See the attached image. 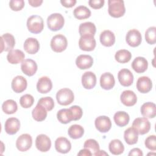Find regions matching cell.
<instances>
[{
    "mask_svg": "<svg viewBox=\"0 0 156 156\" xmlns=\"http://www.w3.org/2000/svg\"><path fill=\"white\" fill-rule=\"evenodd\" d=\"M126 41L131 47L135 48L138 46L142 41L141 34L136 29H131L129 30L126 34Z\"/></svg>",
    "mask_w": 156,
    "mask_h": 156,
    "instance_id": "8",
    "label": "cell"
},
{
    "mask_svg": "<svg viewBox=\"0 0 156 156\" xmlns=\"http://www.w3.org/2000/svg\"><path fill=\"white\" fill-rule=\"evenodd\" d=\"M145 39L149 44H154L156 43V27L155 26L150 27L146 30Z\"/></svg>",
    "mask_w": 156,
    "mask_h": 156,
    "instance_id": "40",
    "label": "cell"
},
{
    "mask_svg": "<svg viewBox=\"0 0 156 156\" xmlns=\"http://www.w3.org/2000/svg\"><path fill=\"white\" fill-rule=\"evenodd\" d=\"M9 6L13 11H20L24 7V1L23 0H12L9 2Z\"/></svg>",
    "mask_w": 156,
    "mask_h": 156,
    "instance_id": "45",
    "label": "cell"
},
{
    "mask_svg": "<svg viewBox=\"0 0 156 156\" xmlns=\"http://www.w3.org/2000/svg\"><path fill=\"white\" fill-rule=\"evenodd\" d=\"M118 79L121 85L129 87L133 83V76L129 69L124 68L118 72Z\"/></svg>",
    "mask_w": 156,
    "mask_h": 156,
    "instance_id": "12",
    "label": "cell"
},
{
    "mask_svg": "<svg viewBox=\"0 0 156 156\" xmlns=\"http://www.w3.org/2000/svg\"><path fill=\"white\" fill-rule=\"evenodd\" d=\"M1 50L2 51H10L12 50L15 44V40L14 37L9 34L6 33L3 34L1 37Z\"/></svg>",
    "mask_w": 156,
    "mask_h": 156,
    "instance_id": "14",
    "label": "cell"
},
{
    "mask_svg": "<svg viewBox=\"0 0 156 156\" xmlns=\"http://www.w3.org/2000/svg\"><path fill=\"white\" fill-rule=\"evenodd\" d=\"M82 84L85 89H92L96 84V76L91 71L84 73L82 76Z\"/></svg>",
    "mask_w": 156,
    "mask_h": 156,
    "instance_id": "16",
    "label": "cell"
},
{
    "mask_svg": "<svg viewBox=\"0 0 156 156\" xmlns=\"http://www.w3.org/2000/svg\"><path fill=\"white\" fill-rule=\"evenodd\" d=\"M73 14L74 17L78 20H85L91 16V11L86 6L80 5L74 10Z\"/></svg>",
    "mask_w": 156,
    "mask_h": 156,
    "instance_id": "34",
    "label": "cell"
},
{
    "mask_svg": "<svg viewBox=\"0 0 156 156\" xmlns=\"http://www.w3.org/2000/svg\"><path fill=\"white\" fill-rule=\"evenodd\" d=\"M28 2L31 6L37 7L41 5V4L43 2V1L42 0H29Z\"/></svg>",
    "mask_w": 156,
    "mask_h": 156,
    "instance_id": "49",
    "label": "cell"
},
{
    "mask_svg": "<svg viewBox=\"0 0 156 156\" xmlns=\"http://www.w3.org/2000/svg\"><path fill=\"white\" fill-rule=\"evenodd\" d=\"M124 138L127 144L132 145L136 144L138 141V133L132 127L127 129L124 133Z\"/></svg>",
    "mask_w": 156,
    "mask_h": 156,
    "instance_id": "30",
    "label": "cell"
},
{
    "mask_svg": "<svg viewBox=\"0 0 156 156\" xmlns=\"http://www.w3.org/2000/svg\"><path fill=\"white\" fill-rule=\"evenodd\" d=\"M113 119L118 126L124 127L128 124L130 117L127 113L123 111H119L115 113Z\"/></svg>",
    "mask_w": 156,
    "mask_h": 156,
    "instance_id": "31",
    "label": "cell"
},
{
    "mask_svg": "<svg viewBox=\"0 0 156 156\" xmlns=\"http://www.w3.org/2000/svg\"><path fill=\"white\" fill-rule=\"evenodd\" d=\"M148 66L147 60L143 57H136L132 63V68L137 73H143L146 71Z\"/></svg>",
    "mask_w": 156,
    "mask_h": 156,
    "instance_id": "26",
    "label": "cell"
},
{
    "mask_svg": "<svg viewBox=\"0 0 156 156\" xmlns=\"http://www.w3.org/2000/svg\"><path fill=\"white\" fill-rule=\"evenodd\" d=\"M52 88V83L51 79L47 76L40 77L37 83V91L42 94L49 92Z\"/></svg>",
    "mask_w": 156,
    "mask_h": 156,
    "instance_id": "19",
    "label": "cell"
},
{
    "mask_svg": "<svg viewBox=\"0 0 156 156\" xmlns=\"http://www.w3.org/2000/svg\"><path fill=\"white\" fill-rule=\"evenodd\" d=\"M96 45V40L93 36H81L79 41V46L81 50L85 51H91L94 49Z\"/></svg>",
    "mask_w": 156,
    "mask_h": 156,
    "instance_id": "9",
    "label": "cell"
},
{
    "mask_svg": "<svg viewBox=\"0 0 156 156\" xmlns=\"http://www.w3.org/2000/svg\"><path fill=\"white\" fill-rule=\"evenodd\" d=\"M56 99L60 105H68L73 102L74 99V95L71 90L64 88L57 91Z\"/></svg>",
    "mask_w": 156,
    "mask_h": 156,
    "instance_id": "4",
    "label": "cell"
},
{
    "mask_svg": "<svg viewBox=\"0 0 156 156\" xmlns=\"http://www.w3.org/2000/svg\"><path fill=\"white\" fill-rule=\"evenodd\" d=\"M115 60L121 63L129 62L132 58V54L126 49H121L118 51L115 55Z\"/></svg>",
    "mask_w": 156,
    "mask_h": 156,
    "instance_id": "37",
    "label": "cell"
},
{
    "mask_svg": "<svg viewBox=\"0 0 156 156\" xmlns=\"http://www.w3.org/2000/svg\"><path fill=\"white\" fill-rule=\"evenodd\" d=\"M35 146L37 149L43 152L48 151L51 146L50 138L44 134L38 135L35 140Z\"/></svg>",
    "mask_w": 156,
    "mask_h": 156,
    "instance_id": "11",
    "label": "cell"
},
{
    "mask_svg": "<svg viewBox=\"0 0 156 156\" xmlns=\"http://www.w3.org/2000/svg\"><path fill=\"white\" fill-rule=\"evenodd\" d=\"M96 31V27L94 24L91 22H85L81 23L79 27V32L80 36L90 35L94 37Z\"/></svg>",
    "mask_w": 156,
    "mask_h": 156,
    "instance_id": "28",
    "label": "cell"
},
{
    "mask_svg": "<svg viewBox=\"0 0 156 156\" xmlns=\"http://www.w3.org/2000/svg\"><path fill=\"white\" fill-rule=\"evenodd\" d=\"M84 133L83 127L78 124H73L69 127L68 130V134L73 139H78L81 138Z\"/></svg>",
    "mask_w": 156,
    "mask_h": 156,
    "instance_id": "36",
    "label": "cell"
},
{
    "mask_svg": "<svg viewBox=\"0 0 156 156\" xmlns=\"http://www.w3.org/2000/svg\"><path fill=\"white\" fill-rule=\"evenodd\" d=\"M77 155H85V156H91L92 155L91 152L86 149V148H83V149L80 150L79 151V152L77 154Z\"/></svg>",
    "mask_w": 156,
    "mask_h": 156,
    "instance_id": "50",
    "label": "cell"
},
{
    "mask_svg": "<svg viewBox=\"0 0 156 156\" xmlns=\"http://www.w3.org/2000/svg\"><path fill=\"white\" fill-rule=\"evenodd\" d=\"M120 99L124 105L131 107L136 103L137 97L133 91L131 90H125L121 93Z\"/></svg>",
    "mask_w": 156,
    "mask_h": 156,
    "instance_id": "20",
    "label": "cell"
},
{
    "mask_svg": "<svg viewBox=\"0 0 156 156\" xmlns=\"http://www.w3.org/2000/svg\"><path fill=\"white\" fill-rule=\"evenodd\" d=\"M83 148L88 149L92 155H98L99 152H100L99 146L95 140L94 139H88L83 144Z\"/></svg>",
    "mask_w": 156,
    "mask_h": 156,
    "instance_id": "39",
    "label": "cell"
},
{
    "mask_svg": "<svg viewBox=\"0 0 156 156\" xmlns=\"http://www.w3.org/2000/svg\"><path fill=\"white\" fill-rule=\"evenodd\" d=\"M94 124L96 129L101 133H106L111 129L112 122L106 116H99L96 118Z\"/></svg>",
    "mask_w": 156,
    "mask_h": 156,
    "instance_id": "10",
    "label": "cell"
},
{
    "mask_svg": "<svg viewBox=\"0 0 156 156\" xmlns=\"http://www.w3.org/2000/svg\"><path fill=\"white\" fill-rule=\"evenodd\" d=\"M27 27L32 34H39L44 28L43 18L38 15H32L27 20Z\"/></svg>",
    "mask_w": 156,
    "mask_h": 156,
    "instance_id": "2",
    "label": "cell"
},
{
    "mask_svg": "<svg viewBox=\"0 0 156 156\" xmlns=\"http://www.w3.org/2000/svg\"><path fill=\"white\" fill-rule=\"evenodd\" d=\"M76 64L78 68L86 69L91 68L93 64V59L89 55L82 54L79 55L76 60Z\"/></svg>",
    "mask_w": 156,
    "mask_h": 156,
    "instance_id": "22",
    "label": "cell"
},
{
    "mask_svg": "<svg viewBox=\"0 0 156 156\" xmlns=\"http://www.w3.org/2000/svg\"><path fill=\"white\" fill-rule=\"evenodd\" d=\"M2 109L3 112L7 115L13 114L16 112L18 105L15 101L12 99H8L3 102L2 105Z\"/></svg>",
    "mask_w": 156,
    "mask_h": 156,
    "instance_id": "38",
    "label": "cell"
},
{
    "mask_svg": "<svg viewBox=\"0 0 156 156\" xmlns=\"http://www.w3.org/2000/svg\"><path fill=\"white\" fill-rule=\"evenodd\" d=\"M146 147L151 151L156 150V136L154 135H150L146 138L144 142Z\"/></svg>",
    "mask_w": 156,
    "mask_h": 156,
    "instance_id": "44",
    "label": "cell"
},
{
    "mask_svg": "<svg viewBox=\"0 0 156 156\" xmlns=\"http://www.w3.org/2000/svg\"><path fill=\"white\" fill-rule=\"evenodd\" d=\"M27 85L26 79L22 76H17L12 81V88L15 93H20L24 91Z\"/></svg>",
    "mask_w": 156,
    "mask_h": 156,
    "instance_id": "21",
    "label": "cell"
},
{
    "mask_svg": "<svg viewBox=\"0 0 156 156\" xmlns=\"http://www.w3.org/2000/svg\"><path fill=\"white\" fill-rule=\"evenodd\" d=\"M55 148L56 151L62 154H66L70 151L71 144L65 137H58L55 141Z\"/></svg>",
    "mask_w": 156,
    "mask_h": 156,
    "instance_id": "18",
    "label": "cell"
},
{
    "mask_svg": "<svg viewBox=\"0 0 156 156\" xmlns=\"http://www.w3.org/2000/svg\"><path fill=\"white\" fill-rule=\"evenodd\" d=\"M33 118L37 121H43L47 116L46 109L41 104H38L33 109L32 112Z\"/></svg>",
    "mask_w": 156,
    "mask_h": 156,
    "instance_id": "32",
    "label": "cell"
},
{
    "mask_svg": "<svg viewBox=\"0 0 156 156\" xmlns=\"http://www.w3.org/2000/svg\"><path fill=\"white\" fill-rule=\"evenodd\" d=\"M115 80L114 76L110 73H104L100 77L101 87L106 90H111L115 85Z\"/></svg>",
    "mask_w": 156,
    "mask_h": 156,
    "instance_id": "23",
    "label": "cell"
},
{
    "mask_svg": "<svg viewBox=\"0 0 156 156\" xmlns=\"http://www.w3.org/2000/svg\"><path fill=\"white\" fill-rule=\"evenodd\" d=\"M132 127L136 130L138 134L144 135L149 131L151 129V123L145 117L137 118L133 121Z\"/></svg>",
    "mask_w": 156,
    "mask_h": 156,
    "instance_id": "6",
    "label": "cell"
},
{
    "mask_svg": "<svg viewBox=\"0 0 156 156\" xmlns=\"http://www.w3.org/2000/svg\"><path fill=\"white\" fill-rule=\"evenodd\" d=\"M136 88L141 93L149 92L152 87V80L149 77L142 76L138 79L136 81Z\"/></svg>",
    "mask_w": 156,
    "mask_h": 156,
    "instance_id": "15",
    "label": "cell"
},
{
    "mask_svg": "<svg viewBox=\"0 0 156 156\" xmlns=\"http://www.w3.org/2000/svg\"><path fill=\"white\" fill-rule=\"evenodd\" d=\"M32 144V136L28 133L21 135L16 140V146L18 150L21 152H25L29 150Z\"/></svg>",
    "mask_w": 156,
    "mask_h": 156,
    "instance_id": "7",
    "label": "cell"
},
{
    "mask_svg": "<svg viewBox=\"0 0 156 156\" xmlns=\"http://www.w3.org/2000/svg\"><path fill=\"white\" fill-rule=\"evenodd\" d=\"M129 156L131 155H138V156H142L143 155L141 150L139 148H133L130 150V152L128 154Z\"/></svg>",
    "mask_w": 156,
    "mask_h": 156,
    "instance_id": "48",
    "label": "cell"
},
{
    "mask_svg": "<svg viewBox=\"0 0 156 156\" xmlns=\"http://www.w3.org/2000/svg\"><path fill=\"white\" fill-rule=\"evenodd\" d=\"M25 55L24 52L19 49H12L10 51L7 55L8 62L11 64H18L24 60Z\"/></svg>",
    "mask_w": 156,
    "mask_h": 156,
    "instance_id": "27",
    "label": "cell"
},
{
    "mask_svg": "<svg viewBox=\"0 0 156 156\" xmlns=\"http://www.w3.org/2000/svg\"><path fill=\"white\" fill-rule=\"evenodd\" d=\"M57 118L58 121L62 124H68L73 121V116L69 108L60 110L57 113Z\"/></svg>",
    "mask_w": 156,
    "mask_h": 156,
    "instance_id": "35",
    "label": "cell"
},
{
    "mask_svg": "<svg viewBox=\"0 0 156 156\" xmlns=\"http://www.w3.org/2000/svg\"><path fill=\"white\" fill-rule=\"evenodd\" d=\"M34 102V97L29 94H26L23 95L20 99V104L21 106L24 108H28L30 107Z\"/></svg>",
    "mask_w": 156,
    "mask_h": 156,
    "instance_id": "41",
    "label": "cell"
},
{
    "mask_svg": "<svg viewBox=\"0 0 156 156\" xmlns=\"http://www.w3.org/2000/svg\"><path fill=\"white\" fill-rule=\"evenodd\" d=\"M22 71L28 76H32L37 71V64L36 62L30 58L24 59L21 65Z\"/></svg>",
    "mask_w": 156,
    "mask_h": 156,
    "instance_id": "13",
    "label": "cell"
},
{
    "mask_svg": "<svg viewBox=\"0 0 156 156\" xmlns=\"http://www.w3.org/2000/svg\"><path fill=\"white\" fill-rule=\"evenodd\" d=\"M140 111L144 117L146 118H153L156 116V105L153 102H146L141 105Z\"/></svg>",
    "mask_w": 156,
    "mask_h": 156,
    "instance_id": "25",
    "label": "cell"
},
{
    "mask_svg": "<svg viewBox=\"0 0 156 156\" xmlns=\"http://www.w3.org/2000/svg\"><path fill=\"white\" fill-rule=\"evenodd\" d=\"M100 41L105 46H112L115 42V34L109 30H104L100 35Z\"/></svg>",
    "mask_w": 156,
    "mask_h": 156,
    "instance_id": "29",
    "label": "cell"
},
{
    "mask_svg": "<svg viewBox=\"0 0 156 156\" xmlns=\"http://www.w3.org/2000/svg\"><path fill=\"white\" fill-rule=\"evenodd\" d=\"M23 47L26 52L29 54H34L38 51L40 44L36 38L30 37L26 40Z\"/></svg>",
    "mask_w": 156,
    "mask_h": 156,
    "instance_id": "24",
    "label": "cell"
},
{
    "mask_svg": "<svg viewBox=\"0 0 156 156\" xmlns=\"http://www.w3.org/2000/svg\"><path fill=\"white\" fill-rule=\"evenodd\" d=\"M60 2L63 6L67 8H70L73 7L76 4V0H62L60 1Z\"/></svg>",
    "mask_w": 156,
    "mask_h": 156,
    "instance_id": "47",
    "label": "cell"
},
{
    "mask_svg": "<svg viewBox=\"0 0 156 156\" xmlns=\"http://www.w3.org/2000/svg\"><path fill=\"white\" fill-rule=\"evenodd\" d=\"M105 1L104 0H90L89 5L94 9H99L104 6Z\"/></svg>",
    "mask_w": 156,
    "mask_h": 156,
    "instance_id": "46",
    "label": "cell"
},
{
    "mask_svg": "<svg viewBox=\"0 0 156 156\" xmlns=\"http://www.w3.org/2000/svg\"><path fill=\"white\" fill-rule=\"evenodd\" d=\"M110 152L113 155H120L124 151V146L122 143L118 139L112 140L108 144Z\"/></svg>",
    "mask_w": 156,
    "mask_h": 156,
    "instance_id": "33",
    "label": "cell"
},
{
    "mask_svg": "<svg viewBox=\"0 0 156 156\" xmlns=\"http://www.w3.org/2000/svg\"><path fill=\"white\" fill-rule=\"evenodd\" d=\"M38 104L43 105L47 111H51L54 107V101L52 98L49 96L41 98L38 101Z\"/></svg>",
    "mask_w": 156,
    "mask_h": 156,
    "instance_id": "42",
    "label": "cell"
},
{
    "mask_svg": "<svg viewBox=\"0 0 156 156\" xmlns=\"http://www.w3.org/2000/svg\"><path fill=\"white\" fill-rule=\"evenodd\" d=\"M69 110L71 112L73 121H77L82 118L83 112L82 108L79 106L78 105L71 106L69 108Z\"/></svg>",
    "mask_w": 156,
    "mask_h": 156,
    "instance_id": "43",
    "label": "cell"
},
{
    "mask_svg": "<svg viewBox=\"0 0 156 156\" xmlns=\"http://www.w3.org/2000/svg\"><path fill=\"white\" fill-rule=\"evenodd\" d=\"M5 131L9 135H14L20 129V122L18 119L16 118H8L4 125Z\"/></svg>",
    "mask_w": 156,
    "mask_h": 156,
    "instance_id": "17",
    "label": "cell"
},
{
    "mask_svg": "<svg viewBox=\"0 0 156 156\" xmlns=\"http://www.w3.org/2000/svg\"><path fill=\"white\" fill-rule=\"evenodd\" d=\"M68 41L66 38L62 34L54 36L51 41V48L55 52H62L67 47Z\"/></svg>",
    "mask_w": 156,
    "mask_h": 156,
    "instance_id": "5",
    "label": "cell"
},
{
    "mask_svg": "<svg viewBox=\"0 0 156 156\" xmlns=\"http://www.w3.org/2000/svg\"><path fill=\"white\" fill-rule=\"evenodd\" d=\"M64 23V18L60 13H52L50 15L47 19L48 27L52 31L60 30L63 27Z\"/></svg>",
    "mask_w": 156,
    "mask_h": 156,
    "instance_id": "3",
    "label": "cell"
},
{
    "mask_svg": "<svg viewBox=\"0 0 156 156\" xmlns=\"http://www.w3.org/2000/svg\"><path fill=\"white\" fill-rule=\"evenodd\" d=\"M108 12L113 18L122 16L126 12L124 1L122 0H109Z\"/></svg>",
    "mask_w": 156,
    "mask_h": 156,
    "instance_id": "1",
    "label": "cell"
}]
</instances>
